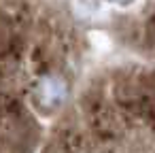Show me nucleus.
<instances>
[{
	"label": "nucleus",
	"instance_id": "f257e3e1",
	"mask_svg": "<svg viewBox=\"0 0 155 153\" xmlns=\"http://www.w3.org/2000/svg\"><path fill=\"white\" fill-rule=\"evenodd\" d=\"M38 98L45 104H58L66 98V83L62 77L47 75L38 81Z\"/></svg>",
	"mask_w": 155,
	"mask_h": 153
}]
</instances>
